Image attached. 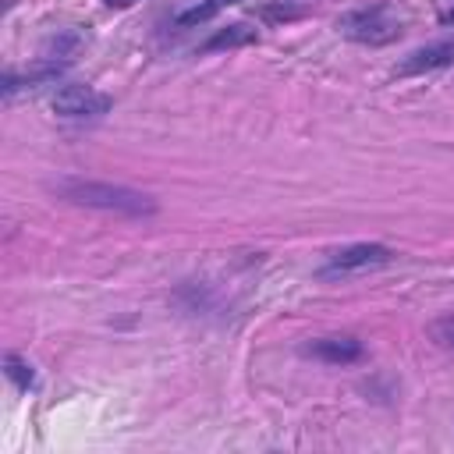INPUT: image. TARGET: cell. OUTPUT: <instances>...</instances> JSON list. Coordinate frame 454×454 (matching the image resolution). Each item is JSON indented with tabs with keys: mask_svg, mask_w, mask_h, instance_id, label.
Masks as SVG:
<instances>
[{
	"mask_svg": "<svg viewBox=\"0 0 454 454\" xmlns=\"http://www.w3.org/2000/svg\"><path fill=\"white\" fill-rule=\"evenodd\" d=\"M53 192H60V199H67L74 206H89L99 213H117V216H153L156 213L153 195L128 188V184H114V181L60 177V181H53Z\"/></svg>",
	"mask_w": 454,
	"mask_h": 454,
	"instance_id": "cell-1",
	"label": "cell"
},
{
	"mask_svg": "<svg viewBox=\"0 0 454 454\" xmlns=\"http://www.w3.org/2000/svg\"><path fill=\"white\" fill-rule=\"evenodd\" d=\"M337 32L344 39H355V43H369V46H383L390 39L401 35V18L383 7V4H372V7H358V11H348L337 18Z\"/></svg>",
	"mask_w": 454,
	"mask_h": 454,
	"instance_id": "cell-2",
	"label": "cell"
},
{
	"mask_svg": "<svg viewBox=\"0 0 454 454\" xmlns=\"http://www.w3.org/2000/svg\"><path fill=\"white\" fill-rule=\"evenodd\" d=\"M394 259V252L380 241H355V245H344L337 252L326 255V262L319 266V277H351V273H365V270H376V266H387Z\"/></svg>",
	"mask_w": 454,
	"mask_h": 454,
	"instance_id": "cell-3",
	"label": "cell"
},
{
	"mask_svg": "<svg viewBox=\"0 0 454 454\" xmlns=\"http://www.w3.org/2000/svg\"><path fill=\"white\" fill-rule=\"evenodd\" d=\"M50 110L57 117H67V121H92V117H99V114L110 110V99L103 92H96L92 85L71 82V85H60L50 96Z\"/></svg>",
	"mask_w": 454,
	"mask_h": 454,
	"instance_id": "cell-4",
	"label": "cell"
},
{
	"mask_svg": "<svg viewBox=\"0 0 454 454\" xmlns=\"http://www.w3.org/2000/svg\"><path fill=\"white\" fill-rule=\"evenodd\" d=\"M450 64H454V43H433V46H422V50L408 53L397 64V74H426V71H440V67H450Z\"/></svg>",
	"mask_w": 454,
	"mask_h": 454,
	"instance_id": "cell-5",
	"label": "cell"
},
{
	"mask_svg": "<svg viewBox=\"0 0 454 454\" xmlns=\"http://www.w3.org/2000/svg\"><path fill=\"white\" fill-rule=\"evenodd\" d=\"M305 351L316 355L319 362L348 365V362H358V358H362V340H355V337H319V340H312Z\"/></svg>",
	"mask_w": 454,
	"mask_h": 454,
	"instance_id": "cell-6",
	"label": "cell"
},
{
	"mask_svg": "<svg viewBox=\"0 0 454 454\" xmlns=\"http://www.w3.org/2000/svg\"><path fill=\"white\" fill-rule=\"evenodd\" d=\"M255 43V28L238 21V25H227V28H216L206 43H202V53H213V50H234V46H248Z\"/></svg>",
	"mask_w": 454,
	"mask_h": 454,
	"instance_id": "cell-7",
	"label": "cell"
},
{
	"mask_svg": "<svg viewBox=\"0 0 454 454\" xmlns=\"http://www.w3.org/2000/svg\"><path fill=\"white\" fill-rule=\"evenodd\" d=\"M231 4H238V0H202V4H195V7H188V11L177 14V28H195V25L209 21V18H216Z\"/></svg>",
	"mask_w": 454,
	"mask_h": 454,
	"instance_id": "cell-8",
	"label": "cell"
},
{
	"mask_svg": "<svg viewBox=\"0 0 454 454\" xmlns=\"http://www.w3.org/2000/svg\"><path fill=\"white\" fill-rule=\"evenodd\" d=\"M4 372H7V380L18 387V390H32L35 387V372H32V365L25 362V358H18V355H4Z\"/></svg>",
	"mask_w": 454,
	"mask_h": 454,
	"instance_id": "cell-9",
	"label": "cell"
},
{
	"mask_svg": "<svg viewBox=\"0 0 454 454\" xmlns=\"http://www.w3.org/2000/svg\"><path fill=\"white\" fill-rule=\"evenodd\" d=\"M429 337H433L440 348L454 351V312H443V316H436V319L429 323Z\"/></svg>",
	"mask_w": 454,
	"mask_h": 454,
	"instance_id": "cell-10",
	"label": "cell"
},
{
	"mask_svg": "<svg viewBox=\"0 0 454 454\" xmlns=\"http://www.w3.org/2000/svg\"><path fill=\"white\" fill-rule=\"evenodd\" d=\"M110 7H128V4H135V0H106Z\"/></svg>",
	"mask_w": 454,
	"mask_h": 454,
	"instance_id": "cell-11",
	"label": "cell"
}]
</instances>
